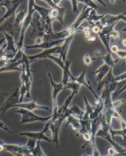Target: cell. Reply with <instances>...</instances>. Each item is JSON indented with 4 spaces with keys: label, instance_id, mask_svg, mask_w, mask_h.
Listing matches in <instances>:
<instances>
[{
    "label": "cell",
    "instance_id": "1",
    "mask_svg": "<svg viewBox=\"0 0 126 156\" xmlns=\"http://www.w3.org/2000/svg\"><path fill=\"white\" fill-rule=\"evenodd\" d=\"M35 4V1H28V11L27 14L25 18L24 21L23 22L21 26V31L20 38L17 42V51H25L24 48V41L25 35L27 30L28 27L30 25L33 24V14L35 11L34 8V4Z\"/></svg>",
    "mask_w": 126,
    "mask_h": 156
},
{
    "label": "cell",
    "instance_id": "2",
    "mask_svg": "<svg viewBox=\"0 0 126 156\" xmlns=\"http://www.w3.org/2000/svg\"><path fill=\"white\" fill-rule=\"evenodd\" d=\"M20 87V80L16 83L10 92L4 93V95L7 97L0 108V113L2 114V115H4L7 110L14 107L16 104L19 103Z\"/></svg>",
    "mask_w": 126,
    "mask_h": 156
},
{
    "label": "cell",
    "instance_id": "3",
    "mask_svg": "<svg viewBox=\"0 0 126 156\" xmlns=\"http://www.w3.org/2000/svg\"><path fill=\"white\" fill-rule=\"evenodd\" d=\"M46 67L48 71V76L49 79V81L52 87V100L53 112L52 115L51 121H54L57 119V112L59 108V106L57 102V96L62 90L64 89V85L62 82L59 83H56L53 80L52 75L49 71V68L46 63Z\"/></svg>",
    "mask_w": 126,
    "mask_h": 156
},
{
    "label": "cell",
    "instance_id": "4",
    "mask_svg": "<svg viewBox=\"0 0 126 156\" xmlns=\"http://www.w3.org/2000/svg\"><path fill=\"white\" fill-rule=\"evenodd\" d=\"M15 112L21 115L20 124H21L34 122H42L47 123L52 119V115L47 117H42L34 114L33 111L21 108H19L18 110H16Z\"/></svg>",
    "mask_w": 126,
    "mask_h": 156
},
{
    "label": "cell",
    "instance_id": "5",
    "mask_svg": "<svg viewBox=\"0 0 126 156\" xmlns=\"http://www.w3.org/2000/svg\"><path fill=\"white\" fill-rule=\"evenodd\" d=\"M49 121L46 123V125L44 129L41 131L39 132H32V131H25V132H19L18 135L20 136H26L28 138L33 139L36 140H43L49 143H52V140L49 139L46 133L49 130Z\"/></svg>",
    "mask_w": 126,
    "mask_h": 156
},
{
    "label": "cell",
    "instance_id": "6",
    "mask_svg": "<svg viewBox=\"0 0 126 156\" xmlns=\"http://www.w3.org/2000/svg\"><path fill=\"white\" fill-rule=\"evenodd\" d=\"M110 128H109L107 126H102V128H99V129L97 131L96 134V137H100L102 138L105 139L106 140H107L111 144L112 147L116 150V152L117 153V154L124 152L126 151V149L121 145L116 143L114 140L112 138L111 134L109 132V130Z\"/></svg>",
    "mask_w": 126,
    "mask_h": 156
},
{
    "label": "cell",
    "instance_id": "7",
    "mask_svg": "<svg viewBox=\"0 0 126 156\" xmlns=\"http://www.w3.org/2000/svg\"><path fill=\"white\" fill-rule=\"evenodd\" d=\"M92 10L93 9L91 8L88 7L85 5L84 6L83 9L78 15L76 20L71 25L68 27L71 35H75V34L77 33L78 30H79V28L81 25L84 22V20H86V19H88L89 16V15Z\"/></svg>",
    "mask_w": 126,
    "mask_h": 156
},
{
    "label": "cell",
    "instance_id": "8",
    "mask_svg": "<svg viewBox=\"0 0 126 156\" xmlns=\"http://www.w3.org/2000/svg\"><path fill=\"white\" fill-rule=\"evenodd\" d=\"M43 2L48 4L51 9H50L49 11V17L52 20H57L60 22L61 24H63V18L65 15V7H60V6L56 5L53 2L52 0H46L43 1Z\"/></svg>",
    "mask_w": 126,
    "mask_h": 156
},
{
    "label": "cell",
    "instance_id": "9",
    "mask_svg": "<svg viewBox=\"0 0 126 156\" xmlns=\"http://www.w3.org/2000/svg\"><path fill=\"white\" fill-rule=\"evenodd\" d=\"M32 27L33 30L29 34L31 38L34 40L37 38L43 37L45 34L44 23L39 15H38L35 18H33Z\"/></svg>",
    "mask_w": 126,
    "mask_h": 156
},
{
    "label": "cell",
    "instance_id": "10",
    "mask_svg": "<svg viewBox=\"0 0 126 156\" xmlns=\"http://www.w3.org/2000/svg\"><path fill=\"white\" fill-rule=\"evenodd\" d=\"M119 20H122L126 23V12H123L118 15L105 14L99 22L103 27H105L114 24H117Z\"/></svg>",
    "mask_w": 126,
    "mask_h": 156
},
{
    "label": "cell",
    "instance_id": "11",
    "mask_svg": "<svg viewBox=\"0 0 126 156\" xmlns=\"http://www.w3.org/2000/svg\"><path fill=\"white\" fill-rule=\"evenodd\" d=\"M60 45L58 46L53 47L52 48L46 49L44 50L41 53L37 54L33 56H28V59L30 63L34 62L35 61L42 60V59H46L48 58L50 55H53V53H60Z\"/></svg>",
    "mask_w": 126,
    "mask_h": 156
},
{
    "label": "cell",
    "instance_id": "12",
    "mask_svg": "<svg viewBox=\"0 0 126 156\" xmlns=\"http://www.w3.org/2000/svg\"><path fill=\"white\" fill-rule=\"evenodd\" d=\"M37 98L35 97L34 99L31 101H29L28 102H22L16 104L14 107H18L24 108L25 110H29L30 111H33L34 110H44L47 111H51V110L48 107L42 106L38 105L36 102Z\"/></svg>",
    "mask_w": 126,
    "mask_h": 156
},
{
    "label": "cell",
    "instance_id": "13",
    "mask_svg": "<svg viewBox=\"0 0 126 156\" xmlns=\"http://www.w3.org/2000/svg\"><path fill=\"white\" fill-rule=\"evenodd\" d=\"M71 36L68 27L60 32H53L50 34H44L43 36V42L56 41L66 39L68 36Z\"/></svg>",
    "mask_w": 126,
    "mask_h": 156
},
{
    "label": "cell",
    "instance_id": "14",
    "mask_svg": "<svg viewBox=\"0 0 126 156\" xmlns=\"http://www.w3.org/2000/svg\"><path fill=\"white\" fill-rule=\"evenodd\" d=\"M5 152L11 153L14 156L19 154H24V156L25 154L31 152V151L29 150L25 145L5 143Z\"/></svg>",
    "mask_w": 126,
    "mask_h": 156
},
{
    "label": "cell",
    "instance_id": "15",
    "mask_svg": "<svg viewBox=\"0 0 126 156\" xmlns=\"http://www.w3.org/2000/svg\"><path fill=\"white\" fill-rule=\"evenodd\" d=\"M23 58V57H22ZM23 60H15L14 58L8 61L7 64L4 67L0 69V73L9 71H22L23 69L19 67L20 65H23Z\"/></svg>",
    "mask_w": 126,
    "mask_h": 156
},
{
    "label": "cell",
    "instance_id": "16",
    "mask_svg": "<svg viewBox=\"0 0 126 156\" xmlns=\"http://www.w3.org/2000/svg\"><path fill=\"white\" fill-rule=\"evenodd\" d=\"M65 39L56 41H51V42H43L40 44H33L31 46H24V50L25 49H35V48H43V49H49L52 48L53 47L58 46L60 44L63 43Z\"/></svg>",
    "mask_w": 126,
    "mask_h": 156
},
{
    "label": "cell",
    "instance_id": "17",
    "mask_svg": "<svg viewBox=\"0 0 126 156\" xmlns=\"http://www.w3.org/2000/svg\"><path fill=\"white\" fill-rule=\"evenodd\" d=\"M85 74H86V71L84 70V71H82V73H81V74L79 76H77L76 78H75L74 81L78 83L80 85H84L85 87H86L89 90H90V92L94 96L95 101H98V100L99 99V97L98 96V94L95 92L94 90L93 89L92 85H91V82L86 80V79H85Z\"/></svg>",
    "mask_w": 126,
    "mask_h": 156
},
{
    "label": "cell",
    "instance_id": "18",
    "mask_svg": "<svg viewBox=\"0 0 126 156\" xmlns=\"http://www.w3.org/2000/svg\"><path fill=\"white\" fill-rule=\"evenodd\" d=\"M74 37V35L68 36L67 38L65 39L62 44L60 45L59 57L62 59V60L64 62H65V61H66L67 53L70 48V44L72 42Z\"/></svg>",
    "mask_w": 126,
    "mask_h": 156
},
{
    "label": "cell",
    "instance_id": "19",
    "mask_svg": "<svg viewBox=\"0 0 126 156\" xmlns=\"http://www.w3.org/2000/svg\"><path fill=\"white\" fill-rule=\"evenodd\" d=\"M15 14L12 15L10 18L7 19V20L4 21V23L0 26V32H6L10 35L14 36L15 33L14 30Z\"/></svg>",
    "mask_w": 126,
    "mask_h": 156
},
{
    "label": "cell",
    "instance_id": "20",
    "mask_svg": "<svg viewBox=\"0 0 126 156\" xmlns=\"http://www.w3.org/2000/svg\"><path fill=\"white\" fill-rule=\"evenodd\" d=\"M112 68L109 67L107 65L104 64L101 65L97 70L91 72L92 74L95 75V79L98 83H100L108 73L109 71Z\"/></svg>",
    "mask_w": 126,
    "mask_h": 156
},
{
    "label": "cell",
    "instance_id": "21",
    "mask_svg": "<svg viewBox=\"0 0 126 156\" xmlns=\"http://www.w3.org/2000/svg\"><path fill=\"white\" fill-rule=\"evenodd\" d=\"M71 62H72V61L66 60L65 62V66L62 69L63 77H62V80L61 82L63 83L64 86L66 85L67 83L68 82H69L70 78H71L72 81H74L75 77L72 75L70 70V65H71Z\"/></svg>",
    "mask_w": 126,
    "mask_h": 156
},
{
    "label": "cell",
    "instance_id": "22",
    "mask_svg": "<svg viewBox=\"0 0 126 156\" xmlns=\"http://www.w3.org/2000/svg\"><path fill=\"white\" fill-rule=\"evenodd\" d=\"M4 34H5V38L7 41L6 43L7 46L6 47L5 52L6 53H8L9 52H12V53H14L15 55H16V54L17 53V49L15 47L14 36L10 35L6 32H4Z\"/></svg>",
    "mask_w": 126,
    "mask_h": 156
},
{
    "label": "cell",
    "instance_id": "23",
    "mask_svg": "<svg viewBox=\"0 0 126 156\" xmlns=\"http://www.w3.org/2000/svg\"><path fill=\"white\" fill-rule=\"evenodd\" d=\"M26 11H19L17 14L15 16V23H14V30L15 32H20L23 22L24 20L26 15Z\"/></svg>",
    "mask_w": 126,
    "mask_h": 156
},
{
    "label": "cell",
    "instance_id": "24",
    "mask_svg": "<svg viewBox=\"0 0 126 156\" xmlns=\"http://www.w3.org/2000/svg\"><path fill=\"white\" fill-rule=\"evenodd\" d=\"M115 77L114 75L113 74V68H111L110 70L109 71L108 73L107 74L103 79L102 80L101 82L98 83V87L97 89L98 90H101L102 89L104 88L106 86L110 84L113 82H114V79Z\"/></svg>",
    "mask_w": 126,
    "mask_h": 156
},
{
    "label": "cell",
    "instance_id": "25",
    "mask_svg": "<svg viewBox=\"0 0 126 156\" xmlns=\"http://www.w3.org/2000/svg\"><path fill=\"white\" fill-rule=\"evenodd\" d=\"M81 124V129L79 131L76 133V136H80L84 133L87 132H91V120L90 119H82L80 120Z\"/></svg>",
    "mask_w": 126,
    "mask_h": 156
},
{
    "label": "cell",
    "instance_id": "26",
    "mask_svg": "<svg viewBox=\"0 0 126 156\" xmlns=\"http://www.w3.org/2000/svg\"><path fill=\"white\" fill-rule=\"evenodd\" d=\"M67 122L65 124V127H67L69 125L72 126V128L76 133L79 131L81 129V124L80 120L77 119V118L74 117L72 115H70L67 118Z\"/></svg>",
    "mask_w": 126,
    "mask_h": 156
},
{
    "label": "cell",
    "instance_id": "27",
    "mask_svg": "<svg viewBox=\"0 0 126 156\" xmlns=\"http://www.w3.org/2000/svg\"><path fill=\"white\" fill-rule=\"evenodd\" d=\"M70 115L73 116L74 117L77 118L79 120H82L84 117L85 111L81 110L77 105H73L72 106L68 108Z\"/></svg>",
    "mask_w": 126,
    "mask_h": 156
},
{
    "label": "cell",
    "instance_id": "28",
    "mask_svg": "<svg viewBox=\"0 0 126 156\" xmlns=\"http://www.w3.org/2000/svg\"><path fill=\"white\" fill-rule=\"evenodd\" d=\"M34 8L35 11L38 12L39 15L40 16V18L43 20V21H44L46 18L49 16V11L50 9H47L45 7L40 6L35 4H34Z\"/></svg>",
    "mask_w": 126,
    "mask_h": 156
},
{
    "label": "cell",
    "instance_id": "29",
    "mask_svg": "<svg viewBox=\"0 0 126 156\" xmlns=\"http://www.w3.org/2000/svg\"><path fill=\"white\" fill-rule=\"evenodd\" d=\"M104 15L105 14H97L96 11L92 10L89 15V16H88V19H86V20L91 24H94V23L100 21L102 20V18L104 16Z\"/></svg>",
    "mask_w": 126,
    "mask_h": 156
},
{
    "label": "cell",
    "instance_id": "30",
    "mask_svg": "<svg viewBox=\"0 0 126 156\" xmlns=\"http://www.w3.org/2000/svg\"><path fill=\"white\" fill-rule=\"evenodd\" d=\"M103 60L104 61V64L107 65L110 68H114L116 66V65L121 59L118 58V59L114 60L113 58L111 52H107V53L102 58Z\"/></svg>",
    "mask_w": 126,
    "mask_h": 156
},
{
    "label": "cell",
    "instance_id": "31",
    "mask_svg": "<svg viewBox=\"0 0 126 156\" xmlns=\"http://www.w3.org/2000/svg\"><path fill=\"white\" fill-rule=\"evenodd\" d=\"M83 98H84V104L85 107V110L84 111L85 114L82 119H90V116L93 113L94 107L91 106V104L89 103V101L85 96L83 97Z\"/></svg>",
    "mask_w": 126,
    "mask_h": 156
},
{
    "label": "cell",
    "instance_id": "32",
    "mask_svg": "<svg viewBox=\"0 0 126 156\" xmlns=\"http://www.w3.org/2000/svg\"><path fill=\"white\" fill-rule=\"evenodd\" d=\"M81 87V85H80L78 83L72 81L68 82L66 85L64 86V89H71L72 90V93H74L75 95H76L80 90Z\"/></svg>",
    "mask_w": 126,
    "mask_h": 156
},
{
    "label": "cell",
    "instance_id": "33",
    "mask_svg": "<svg viewBox=\"0 0 126 156\" xmlns=\"http://www.w3.org/2000/svg\"><path fill=\"white\" fill-rule=\"evenodd\" d=\"M78 1V2L82 3L85 6L91 8L93 10L97 11L98 9H99V6H98L97 4L95 3L94 1H92V0H82V1Z\"/></svg>",
    "mask_w": 126,
    "mask_h": 156
},
{
    "label": "cell",
    "instance_id": "34",
    "mask_svg": "<svg viewBox=\"0 0 126 156\" xmlns=\"http://www.w3.org/2000/svg\"><path fill=\"white\" fill-rule=\"evenodd\" d=\"M95 60V58H92L89 54H86L85 55H84V56L83 57L84 64L87 66H91L93 63V61Z\"/></svg>",
    "mask_w": 126,
    "mask_h": 156
},
{
    "label": "cell",
    "instance_id": "35",
    "mask_svg": "<svg viewBox=\"0 0 126 156\" xmlns=\"http://www.w3.org/2000/svg\"><path fill=\"white\" fill-rule=\"evenodd\" d=\"M92 25V31L93 33H94L95 34H99L100 32H101L102 29L103 28V27H102L101 24H100V22H97L94 24H91Z\"/></svg>",
    "mask_w": 126,
    "mask_h": 156
},
{
    "label": "cell",
    "instance_id": "36",
    "mask_svg": "<svg viewBox=\"0 0 126 156\" xmlns=\"http://www.w3.org/2000/svg\"><path fill=\"white\" fill-rule=\"evenodd\" d=\"M37 140L33 139L28 138V143L26 144H25V146H26L27 148L29 150L32 151L33 149H34L35 146L37 145Z\"/></svg>",
    "mask_w": 126,
    "mask_h": 156
},
{
    "label": "cell",
    "instance_id": "37",
    "mask_svg": "<svg viewBox=\"0 0 126 156\" xmlns=\"http://www.w3.org/2000/svg\"><path fill=\"white\" fill-rule=\"evenodd\" d=\"M126 104V100L124 99H120L116 100L115 101L113 102L112 105H113V107L116 109L117 108L119 107V106H122L123 105H125Z\"/></svg>",
    "mask_w": 126,
    "mask_h": 156
},
{
    "label": "cell",
    "instance_id": "38",
    "mask_svg": "<svg viewBox=\"0 0 126 156\" xmlns=\"http://www.w3.org/2000/svg\"><path fill=\"white\" fill-rule=\"evenodd\" d=\"M0 129L4 130L5 131H6L8 133L10 134L11 135H13V133L12 131L9 128L7 127L6 125L4 124L3 122H2V121L0 120Z\"/></svg>",
    "mask_w": 126,
    "mask_h": 156
},
{
    "label": "cell",
    "instance_id": "39",
    "mask_svg": "<svg viewBox=\"0 0 126 156\" xmlns=\"http://www.w3.org/2000/svg\"><path fill=\"white\" fill-rule=\"evenodd\" d=\"M83 33H84V36L85 37V39H88L90 36H91L90 32V27H86L83 28Z\"/></svg>",
    "mask_w": 126,
    "mask_h": 156
},
{
    "label": "cell",
    "instance_id": "40",
    "mask_svg": "<svg viewBox=\"0 0 126 156\" xmlns=\"http://www.w3.org/2000/svg\"><path fill=\"white\" fill-rule=\"evenodd\" d=\"M82 137H83L84 140H85V141H86L88 143H89V142L90 141L91 138H92V134H91V132L85 133L83 134L82 135Z\"/></svg>",
    "mask_w": 126,
    "mask_h": 156
},
{
    "label": "cell",
    "instance_id": "41",
    "mask_svg": "<svg viewBox=\"0 0 126 156\" xmlns=\"http://www.w3.org/2000/svg\"><path fill=\"white\" fill-rule=\"evenodd\" d=\"M116 54L118 55V56L119 57L120 59H122L126 57V50H119Z\"/></svg>",
    "mask_w": 126,
    "mask_h": 156
},
{
    "label": "cell",
    "instance_id": "42",
    "mask_svg": "<svg viewBox=\"0 0 126 156\" xmlns=\"http://www.w3.org/2000/svg\"><path fill=\"white\" fill-rule=\"evenodd\" d=\"M123 80H126V71L119 76H116L114 81L116 82H118Z\"/></svg>",
    "mask_w": 126,
    "mask_h": 156
},
{
    "label": "cell",
    "instance_id": "43",
    "mask_svg": "<svg viewBox=\"0 0 126 156\" xmlns=\"http://www.w3.org/2000/svg\"><path fill=\"white\" fill-rule=\"evenodd\" d=\"M72 6V10L74 13H79V10L77 8V1H70Z\"/></svg>",
    "mask_w": 126,
    "mask_h": 156
},
{
    "label": "cell",
    "instance_id": "44",
    "mask_svg": "<svg viewBox=\"0 0 126 156\" xmlns=\"http://www.w3.org/2000/svg\"><path fill=\"white\" fill-rule=\"evenodd\" d=\"M111 37H112L113 38H114L116 41H117L121 37V33H120V32L116 31V30H114V31L112 32V34H111Z\"/></svg>",
    "mask_w": 126,
    "mask_h": 156
},
{
    "label": "cell",
    "instance_id": "45",
    "mask_svg": "<svg viewBox=\"0 0 126 156\" xmlns=\"http://www.w3.org/2000/svg\"><path fill=\"white\" fill-rule=\"evenodd\" d=\"M6 46H7V44L6 43L3 46L0 47V60H1V58L6 54L5 50H6Z\"/></svg>",
    "mask_w": 126,
    "mask_h": 156
},
{
    "label": "cell",
    "instance_id": "46",
    "mask_svg": "<svg viewBox=\"0 0 126 156\" xmlns=\"http://www.w3.org/2000/svg\"><path fill=\"white\" fill-rule=\"evenodd\" d=\"M5 152V143L0 139V153Z\"/></svg>",
    "mask_w": 126,
    "mask_h": 156
},
{
    "label": "cell",
    "instance_id": "47",
    "mask_svg": "<svg viewBox=\"0 0 126 156\" xmlns=\"http://www.w3.org/2000/svg\"><path fill=\"white\" fill-rule=\"evenodd\" d=\"M118 50H119L118 47L115 44L112 45V46L110 47V51L111 53H116Z\"/></svg>",
    "mask_w": 126,
    "mask_h": 156
},
{
    "label": "cell",
    "instance_id": "48",
    "mask_svg": "<svg viewBox=\"0 0 126 156\" xmlns=\"http://www.w3.org/2000/svg\"><path fill=\"white\" fill-rule=\"evenodd\" d=\"M108 155H109V156H115V154L117 153L116 150L114 149L113 147L109 148L108 150Z\"/></svg>",
    "mask_w": 126,
    "mask_h": 156
},
{
    "label": "cell",
    "instance_id": "49",
    "mask_svg": "<svg viewBox=\"0 0 126 156\" xmlns=\"http://www.w3.org/2000/svg\"><path fill=\"white\" fill-rule=\"evenodd\" d=\"M122 139L121 140V142L122 144L123 147L126 150V135H124L122 136Z\"/></svg>",
    "mask_w": 126,
    "mask_h": 156
},
{
    "label": "cell",
    "instance_id": "50",
    "mask_svg": "<svg viewBox=\"0 0 126 156\" xmlns=\"http://www.w3.org/2000/svg\"><path fill=\"white\" fill-rule=\"evenodd\" d=\"M102 51L101 50H96L94 51V55L95 57H100L102 55Z\"/></svg>",
    "mask_w": 126,
    "mask_h": 156
},
{
    "label": "cell",
    "instance_id": "51",
    "mask_svg": "<svg viewBox=\"0 0 126 156\" xmlns=\"http://www.w3.org/2000/svg\"><path fill=\"white\" fill-rule=\"evenodd\" d=\"M8 62V61L2 60H0V69L2 67H4V66H5Z\"/></svg>",
    "mask_w": 126,
    "mask_h": 156
},
{
    "label": "cell",
    "instance_id": "52",
    "mask_svg": "<svg viewBox=\"0 0 126 156\" xmlns=\"http://www.w3.org/2000/svg\"><path fill=\"white\" fill-rule=\"evenodd\" d=\"M61 1H60V0H54V1H53V2L56 5L59 6V4H60V2H61Z\"/></svg>",
    "mask_w": 126,
    "mask_h": 156
},
{
    "label": "cell",
    "instance_id": "53",
    "mask_svg": "<svg viewBox=\"0 0 126 156\" xmlns=\"http://www.w3.org/2000/svg\"><path fill=\"white\" fill-rule=\"evenodd\" d=\"M5 40H6V39H5V37L3 38H2V39H0V47L1 46L2 44V43H4V42L5 41Z\"/></svg>",
    "mask_w": 126,
    "mask_h": 156
},
{
    "label": "cell",
    "instance_id": "54",
    "mask_svg": "<svg viewBox=\"0 0 126 156\" xmlns=\"http://www.w3.org/2000/svg\"><path fill=\"white\" fill-rule=\"evenodd\" d=\"M122 44L124 46L126 47V39H123Z\"/></svg>",
    "mask_w": 126,
    "mask_h": 156
},
{
    "label": "cell",
    "instance_id": "55",
    "mask_svg": "<svg viewBox=\"0 0 126 156\" xmlns=\"http://www.w3.org/2000/svg\"><path fill=\"white\" fill-rule=\"evenodd\" d=\"M24 156H34L33 154L31 153V152L29 153H28V154H25Z\"/></svg>",
    "mask_w": 126,
    "mask_h": 156
},
{
    "label": "cell",
    "instance_id": "56",
    "mask_svg": "<svg viewBox=\"0 0 126 156\" xmlns=\"http://www.w3.org/2000/svg\"><path fill=\"white\" fill-rule=\"evenodd\" d=\"M82 156H93V154H84Z\"/></svg>",
    "mask_w": 126,
    "mask_h": 156
},
{
    "label": "cell",
    "instance_id": "57",
    "mask_svg": "<svg viewBox=\"0 0 126 156\" xmlns=\"http://www.w3.org/2000/svg\"><path fill=\"white\" fill-rule=\"evenodd\" d=\"M122 32H126V28H124V29H123Z\"/></svg>",
    "mask_w": 126,
    "mask_h": 156
},
{
    "label": "cell",
    "instance_id": "58",
    "mask_svg": "<svg viewBox=\"0 0 126 156\" xmlns=\"http://www.w3.org/2000/svg\"></svg>",
    "mask_w": 126,
    "mask_h": 156
}]
</instances>
